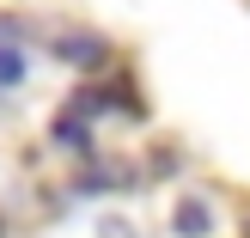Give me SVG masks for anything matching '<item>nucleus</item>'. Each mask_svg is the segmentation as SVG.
<instances>
[{
	"label": "nucleus",
	"instance_id": "2",
	"mask_svg": "<svg viewBox=\"0 0 250 238\" xmlns=\"http://www.w3.org/2000/svg\"><path fill=\"white\" fill-rule=\"evenodd\" d=\"M61 55L92 67V61H104V43H98V37H61Z\"/></svg>",
	"mask_w": 250,
	"mask_h": 238
},
{
	"label": "nucleus",
	"instance_id": "1",
	"mask_svg": "<svg viewBox=\"0 0 250 238\" xmlns=\"http://www.w3.org/2000/svg\"><path fill=\"white\" fill-rule=\"evenodd\" d=\"M208 226H214V214H208V202H195V195H183V202L171 208V232L177 238H208Z\"/></svg>",
	"mask_w": 250,
	"mask_h": 238
},
{
	"label": "nucleus",
	"instance_id": "3",
	"mask_svg": "<svg viewBox=\"0 0 250 238\" xmlns=\"http://www.w3.org/2000/svg\"><path fill=\"white\" fill-rule=\"evenodd\" d=\"M19 80H24V55L6 43V31H0V86H19Z\"/></svg>",
	"mask_w": 250,
	"mask_h": 238
}]
</instances>
